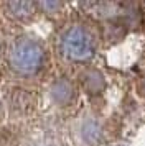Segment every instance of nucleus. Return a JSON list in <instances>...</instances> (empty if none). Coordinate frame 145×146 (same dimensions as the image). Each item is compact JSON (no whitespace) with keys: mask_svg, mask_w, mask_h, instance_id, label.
Segmentation results:
<instances>
[{"mask_svg":"<svg viewBox=\"0 0 145 146\" xmlns=\"http://www.w3.org/2000/svg\"><path fill=\"white\" fill-rule=\"evenodd\" d=\"M61 53L71 61H84L92 54L91 35L83 27H72L66 30L61 38Z\"/></svg>","mask_w":145,"mask_h":146,"instance_id":"obj_2","label":"nucleus"},{"mask_svg":"<svg viewBox=\"0 0 145 146\" xmlns=\"http://www.w3.org/2000/svg\"><path fill=\"white\" fill-rule=\"evenodd\" d=\"M8 8H12V13L18 18H28L33 13V3L30 2H10L7 3Z\"/></svg>","mask_w":145,"mask_h":146,"instance_id":"obj_4","label":"nucleus"},{"mask_svg":"<svg viewBox=\"0 0 145 146\" xmlns=\"http://www.w3.org/2000/svg\"><path fill=\"white\" fill-rule=\"evenodd\" d=\"M53 97L58 100L59 104H68L72 99V87L66 80H59L58 84L53 87Z\"/></svg>","mask_w":145,"mask_h":146,"instance_id":"obj_3","label":"nucleus"},{"mask_svg":"<svg viewBox=\"0 0 145 146\" xmlns=\"http://www.w3.org/2000/svg\"><path fill=\"white\" fill-rule=\"evenodd\" d=\"M10 62L20 72L38 71L43 64V49L28 38H20L10 49Z\"/></svg>","mask_w":145,"mask_h":146,"instance_id":"obj_1","label":"nucleus"}]
</instances>
